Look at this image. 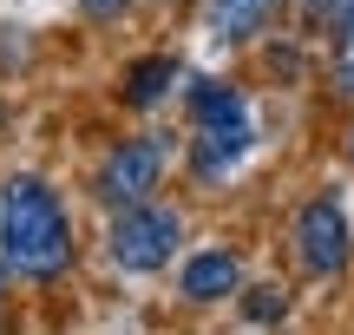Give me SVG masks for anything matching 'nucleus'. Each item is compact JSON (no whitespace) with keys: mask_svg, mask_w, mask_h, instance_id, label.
<instances>
[{"mask_svg":"<svg viewBox=\"0 0 354 335\" xmlns=\"http://www.w3.org/2000/svg\"><path fill=\"white\" fill-rule=\"evenodd\" d=\"M73 217H66L59 191L33 171L7 178L0 191V263L7 276H26V283H53V276L73 270Z\"/></svg>","mask_w":354,"mask_h":335,"instance_id":"obj_1","label":"nucleus"},{"mask_svg":"<svg viewBox=\"0 0 354 335\" xmlns=\"http://www.w3.org/2000/svg\"><path fill=\"white\" fill-rule=\"evenodd\" d=\"M190 118H197V145H190V165H197V178H230V171L250 158L256 145V118H250V99H243L236 86H216V79H203V86H190Z\"/></svg>","mask_w":354,"mask_h":335,"instance_id":"obj_2","label":"nucleus"},{"mask_svg":"<svg viewBox=\"0 0 354 335\" xmlns=\"http://www.w3.org/2000/svg\"><path fill=\"white\" fill-rule=\"evenodd\" d=\"M105 250H112L118 270L131 276H151L184 250V217L158 197H138V204H118L112 210V230H105Z\"/></svg>","mask_w":354,"mask_h":335,"instance_id":"obj_3","label":"nucleus"},{"mask_svg":"<svg viewBox=\"0 0 354 335\" xmlns=\"http://www.w3.org/2000/svg\"><path fill=\"white\" fill-rule=\"evenodd\" d=\"M289 250H295V270L315 276V283H335V276L354 263V224L348 204L335 191H315L289 224Z\"/></svg>","mask_w":354,"mask_h":335,"instance_id":"obj_4","label":"nucleus"},{"mask_svg":"<svg viewBox=\"0 0 354 335\" xmlns=\"http://www.w3.org/2000/svg\"><path fill=\"white\" fill-rule=\"evenodd\" d=\"M158 178H165V138L138 132V138H118L99 165V204H138V197H158Z\"/></svg>","mask_w":354,"mask_h":335,"instance_id":"obj_5","label":"nucleus"},{"mask_svg":"<svg viewBox=\"0 0 354 335\" xmlns=\"http://www.w3.org/2000/svg\"><path fill=\"white\" fill-rule=\"evenodd\" d=\"M243 289V257L230 244H203L190 250L184 263H177V296L197 302V309H216V302H230Z\"/></svg>","mask_w":354,"mask_h":335,"instance_id":"obj_6","label":"nucleus"},{"mask_svg":"<svg viewBox=\"0 0 354 335\" xmlns=\"http://www.w3.org/2000/svg\"><path fill=\"white\" fill-rule=\"evenodd\" d=\"M269 13H276V0H210V33L223 46H243L269 26Z\"/></svg>","mask_w":354,"mask_h":335,"instance_id":"obj_7","label":"nucleus"},{"mask_svg":"<svg viewBox=\"0 0 354 335\" xmlns=\"http://www.w3.org/2000/svg\"><path fill=\"white\" fill-rule=\"evenodd\" d=\"M177 79H184V66L165 60V53H158V60H138V66L125 73V105H158Z\"/></svg>","mask_w":354,"mask_h":335,"instance_id":"obj_8","label":"nucleus"},{"mask_svg":"<svg viewBox=\"0 0 354 335\" xmlns=\"http://www.w3.org/2000/svg\"><path fill=\"white\" fill-rule=\"evenodd\" d=\"M335 92L354 99V20L335 26Z\"/></svg>","mask_w":354,"mask_h":335,"instance_id":"obj_9","label":"nucleus"},{"mask_svg":"<svg viewBox=\"0 0 354 335\" xmlns=\"http://www.w3.org/2000/svg\"><path fill=\"white\" fill-rule=\"evenodd\" d=\"M243 316H250V323H282V316H289V296H282V289H250Z\"/></svg>","mask_w":354,"mask_h":335,"instance_id":"obj_10","label":"nucleus"},{"mask_svg":"<svg viewBox=\"0 0 354 335\" xmlns=\"http://www.w3.org/2000/svg\"><path fill=\"white\" fill-rule=\"evenodd\" d=\"M308 13H315V20L335 33V26H348V20H354V0H308Z\"/></svg>","mask_w":354,"mask_h":335,"instance_id":"obj_11","label":"nucleus"},{"mask_svg":"<svg viewBox=\"0 0 354 335\" xmlns=\"http://www.w3.org/2000/svg\"><path fill=\"white\" fill-rule=\"evenodd\" d=\"M342 152H348V165H354V125H348V138H342Z\"/></svg>","mask_w":354,"mask_h":335,"instance_id":"obj_12","label":"nucleus"},{"mask_svg":"<svg viewBox=\"0 0 354 335\" xmlns=\"http://www.w3.org/2000/svg\"><path fill=\"white\" fill-rule=\"evenodd\" d=\"M0 296H7V263H0Z\"/></svg>","mask_w":354,"mask_h":335,"instance_id":"obj_13","label":"nucleus"}]
</instances>
